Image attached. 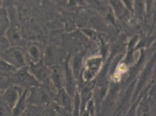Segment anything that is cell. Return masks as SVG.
<instances>
[{
    "label": "cell",
    "mask_w": 156,
    "mask_h": 116,
    "mask_svg": "<svg viewBox=\"0 0 156 116\" xmlns=\"http://www.w3.org/2000/svg\"><path fill=\"white\" fill-rule=\"evenodd\" d=\"M0 58L17 69L26 66V51L21 47H10L0 56Z\"/></svg>",
    "instance_id": "cell-1"
},
{
    "label": "cell",
    "mask_w": 156,
    "mask_h": 116,
    "mask_svg": "<svg viewBox=\"0 0 156 116\" xmlns=\"http://www.w3.org/2000/svg\"><path fill=\"white\" fill-rule=\"evenodd\" d=\"M11 77L13 82L16 83V86L25 89L42 86L30 73L27 66L18 69Z\"/></svg>",
    "instance_id": "cell-2"
},
{
    "label": "cell",
    "mask_w": 156,
    "mask_h": 116,
    "mask_svg": "<svg viewBox=\"0 0 156 116\" xmlns=\"http://www.w3.org/2000/svg\"><path fill=\"white\" fill-rule=\"evenodd\" d=\"M30 96L27 98L28 105L31 106H47L50 102V97L47 91L41 86L30 89Z\"/></svg>",
    "instance_id": "cell-3"
},
{
    "label": "cell",
    "mask_w": 156,
    "mask_h": 116,
    "mask_svg": "<svg viewBox=\"0 0 156 116\" xmlns=\"http://www.w3.org/2000/svg\"><path fill=\"white\" fill-rule=\"evenodd\" d=\"M29 70L41 85H43L48 81L49 71L44 63L43 59L38 63L30 62Z\"/></svg>",
    "instance_id": "cell-4"
},
{
    "label": "cell",
    "mask_w": 156,
    "mask_h": 116,
    "mask_svg": "<svg viewBox=\"0 0 156 116\" xmlns=\"http://www.w3.org/2000/svg\"><path fill=\"white\" fill-rule=\"evenodd\" d=\"M19 87L16 85H12L8 87L2 93V102L6 104L11 110L22 93L20 92Z\"/></svg>",
    "instance_id": "cell-5"
},
{
    "label": "cell",
    "mask_w": 156,
    "mask_h": 116,
    "mask_svg": "<svg viewBox=\"0 0 156 116\" xmlns=\"http://www.w3.org/2000/svg\"><path fill=\"white\" fill-rule=\"evenodd\" d=\"M29 90L25 89L21 94L18 101L12 109V116H21L24 112L27 105V94Z\"/></svg>",
    "instance_id": "cell-6"
},
{
    "label": "cell",
    "mask_w": 156,
    "mask_h": 116,
    "mask_svg": "<svg viewBox=\"0 0 156 116\" xmlns=\"http://www.w3.org/2000/svg\"><path fill=\"white\" fill-rule=\"evenodd\" d=\"M26 53L29 55L30 59V62L33 63H38L43 59L41 49L37 43H32L28 44Z\"/></svg>",
    "instance_id": "cell-7"
},
{
    "label": "cell",
    "mask_w": 156,
    "mask_h": 116,
    "mask_svg": "<svg viewBox=\"0 0 156 116\" xmlns=\"http://www.w3.org/2000/svg\"><path fill=\"white\" fill-rule=\"evenodd\" d=\"M7 37L8 41L10 46H19L23 47V41L22 39L20 33L15 28H9L7 32Z\"/></svg>",
    "instance_id": "cell-8"
},
{
    "label": "cell",
    "mask_w": 156,
    "mask_h": 116,
    "mask_svg": "<svg viewBox=\"0 0 156 116\" xmlns=\"http://www.w3.org/2000/svg\"><path fill=\"white\" fill-rule=\"evenodd\" d=\"M18 69L10 64L0 58V76L11 77Z\"/></svg>",
    "instance_id": "cell-9"
},
{
    "label": "cell",
    "mask_w": 156,
    "mask_h": 116,
    "mask_svg": "<svg viewBox=\"0 0 156 116\" xmlns=\"http://www.w3.org/2000/svg\"><path fill=\"white\" fill-rule=\"evenodd\" d=\"M59 104L67 112V113L72 114L73 108L70 103V100L66 94L64 93H61L60 95Z\"/></svg>",
    "instance_id": "cell-10"
},
{
    "label": "cell",
    "mask_w": 156,
    "mask_h": 116,
    "mask_svg": "<svg viewBox=\"0 0 156 116\" xmlns=\"http://www.w3.org/2000/svg\"><path fill=\"white\" fill-rule=\"evenodd\" d=\"M9 29V18L6 12L3 9L0 10V35L7 32Z\"/></svg>",
    "instance_id": "cell-11"
},
{
    "label": "cell",
    "mask_w": 156,
    "mask_h": 116,
    "mask_svg": "<svg viewBox=\"0 0 156 116\" xmlns=\"http://www.w3.org/2000/svg\"><path fill=\"white\" fill-rule=\"evenodd\" d=\"M10 47L9 43L6 37H0V56Z\"/></svg>",
    "instance_id": "cell-12"
},
{
    "label": "cell",
    "mask_w": 156,
    "mask_h": 116,
    "mask_svg": "<svg viewBox=\"0 0 156 116\" xmlns=\"http://www.w3.org/2000/svg\"><path fill=\"white\" fill-rule=\"evenodd\" d=\"M10 110H11L6 104L2 101L0 102V116H9Z\"/></svg>",
    "instance_id": "cell-13"
},
{
    "label": "cell",
    "mask_w": 156,
    "mask_h": 116,
    "mask_svg": "<svg viewBox=\"0 0 156 116\" xmlns=\"http://www.w3.org/2000/svg\"><path fill=\"white\" fill-rule=\"evenodd\" d=\"M140 116H150V114L148 111H146L140 113Z\"/></svg>",
    "instance_id": "cell-14"
}]
</instances>
